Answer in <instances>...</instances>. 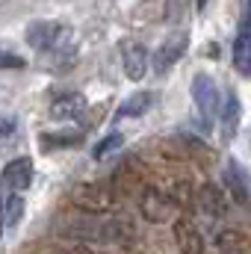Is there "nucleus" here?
Instances as JSON below:
<instances>
[{"label":"nucleus","instance_id":"8","mask_svg":"<svg viewBox=\"0 0 251 254\" xmlns=\"http://www.w3.org/2000/svg\"><path fill=\"white\" fill-rule=\"evenodd\" d=\"M175 240H178L181 254H204V237H201V231L192 222H187V219H178L175 222Z\"/></svg>","mask_w":251,"mask_h":254},{"label":"nucleus","instance_id":"19","mask_svg":"<svg viewBox=\"0 0 251 254\" xmlns=\"http://www.w3.org/2000/svg\"><path fill=\"white\" fill-rule=\"evenodd\" d=\"M80 139H83L80 133H71V136H63V133H60V136H42V142H45L48 148H57V145H77Z\"/></svg>","mask_w":251,"mask_h":254},{"label":"nucleus","instance_id":"15","mask_svg":"<svg viewBox=\"0 0 251 254\" xmlns=\"http://www.w3.org/2000/svg\"><path fill=\"white\" fill-rule=\"evenodd\" d=\"M21 219H24V195L9 192L3 198V228H18Z\"/></svg>","mask_w":251,"mask_h":254},{"label":"nucleus","instance_id":"3","mask_svg":"<svg viewBox=\"0 0 251 254\" xmlns=\"http://www.w3.org/2000/svg\"><path fill=\"white\" fill-rule=\"evenodd\" d=\"M192 101H195V107H198V116H201L204 130H210L216 113H219V92H216L213 77L198 74V77L192 80Z\"/></svg>","mask_w":251,"mask_h":254},{"label":"nucleus","instance_id":"22","mask_svg":"<svg viewBox=\"0 0 251 254\" xmlns=\"http://www.w3.org/2000/svg\"><path fill=\"white\" fill-rule=\"evenodd\" d=\"M0 240H3V201H0Z\"/></svg>","mask_w":251,"mask_h":254},{"label":"nucleus","instance_id":"7","mask_svg":"<svg viewBox=\"0 0 251 254\" xmlns=\"http://www.w3.org/2000/svg\"><path fill=\"white\" fill-rule=\"evenodd\" d=\"M3 184L12 192H24L33 184V160H30V157H18V160L6 163V169H3Z\"/></svg>","mask_w":251,"mask_h":254},{"label":"nucleus","instance_id":"20","mask_svg":"<svg viewBox=\"0 0 251 254\" xmlns=\"http://www.w3.org/2000/svg\"><path fill=\"white\" fill-rule=\"evenodd\" d=\"M15 119H9V116H0V142L3 139H9V136H15Z\"/></svg>","mask_w":251,"mask_h":254},{"label":"nucleus","instance_id":"10","mask_svg":"<svg viewBox=\"0 0 251 254\" xmlns=\"http://www.w3.org/2000/svg\"><path fill=\"white\" fill-rule=\"evenodd\" d=\"M83 113H86V98H83L80 92H68V95L57 98V101L51 104V116H54V119H63V122L80 119Z\"/></svg>","mask_w":251,"mask_h":254},{"label":"nucleus","instance_id":"18","mask_svg":"<svg viewBox=\"0 0 251 254\" xmlns=\"http://www.w3.org/2000/svg\"><path fill=\"white\" fill-rule=\"evenodd\" d=\"M122 145H125V136H122V133H110L107 139H101V142L95 145L92 154H95V160H104V157H110L113 151H119Z\"/></svg>","mask_w":251,"mask_h":254},{"label":"nucleus","instance_id":"2","mask_svg":"<svg viewBox=\"0 0 251 254\" xmlns=\"http://www.w3.org/2000/svg\"><path fill=\"white\" fill-rule=\"evenodd\" d=\"M71 204L86 213H107L116 204V190L110 184H83L71 192Z\"/></svg>","mask_w":251,"mask_h":254},{"label":"nucleus","instance_id":"23","mask_svg":"<svg viewBox=\"0 0 251 254\" xmlns=\"http://www.w3.org/2000/svg\"><path fill=\"white\" fill-rule=\"evenodd\" d=\"M207 3H210V0H198V9H204V6H207Z\"/></svg>","mask_w":251,"mask_h":254},{"label":"nucleus","instance_id":"9","mask_svg":"<svg viewBox=\"0 0 251 254\" xmlns=\"http://www.w3.org/2000/svg\"><path fill=\"white\" fill-rule=\"evenodd\" d=\"M122 51H125L122 63H125L127 80H142L145 71H148V51H145L142 45H136V42H125Z\"/></svg>","mask_w":251,"mask_h":254},{"label":"nucleus","instance_id":"17","mask_svg":"<svg viewBox=\"0 0 251 254\" xmlns=\"http://www.w3.org/2000/svg\"><path fill=\"white\" fill-rule=\"evenodd\" d=\"M219 113H222V122H225V130H228V136L237 130V122H240V104H237V95L234 92H228V98H225V107H219Z\"/></svg>","mask_w":251,"mask_h":254},{"label":"nucleus","instance_id":"21","mask_svg":"<svg viewBox=\"0 0 251 254\" xmlns=\"http://www.w3.org/2000/svg\"><path fill=\"white\" fill-rule=\"evenodd\" d=\"M0 68H24V60H21V57H15V54L0 51Z\"/></svg>","mask_w":251,"mask_h":254},{"label":"nucleus","instance_id":"11","mask_svg":"<svg viewBox=\"0 0 251 254\" xmlns=\"http://www.w3.org/2000/svg\"><path fill=\"white\" fill-rule=\"evenodd\" d=\"M234 65L240 74H249L251 71V33H249V15L243 18L240 24V33L234 39Z\"/></svg>","mask_w":251,"mask_h":254},{"label":"nucleus","instance_id":"6","mask_svg":"<svg viewBox=\"0 0 251 254\" xmlns=\"http://www.w3.org/2000/svg\"><path fill=\"white\" fill-rule=\"evenodd\" d=\"M65 27L57 21H36L27 27V45L33 51H51L60 39H63Z\"/></svg>","mask_w":251,"mask_h":254},{"label":"nucleus","instance_id":"14","mask_svg":"<svg viewBox=\"0 0 251 254\" xmlns=\"http://www.w3.org/2000/svg\"><path fill=\"white\" fill-rule=\"evenodd\" d=\"M198 201H201L204 213H210V216H225V210H228V198L222 195L219 187H213V184H204V187H201Z\"/></svg>","mask_w":251,"mask_h":254},{"label":"nucleus","instance_id":"13","mask_svg":"<svg viewBox=\"0 0 251 254\" xmlns=\"http://www.w3.org/2000/svg\"><path fill=\"white\" fill-rule=\"evenodd\" d=\"M157 104V92H136V95H130L125 104L119 107V119H136V116H145L151 107Z\"/></svg>","mask_w":251,"mask_h":254},{"label":"nucleus","instance_id":"4","mask_svg":"<svg viewBox=\"0 0 251 254\" xmlns=\"http://www.w3.org/2000/svg\"><path fill=\"white\" fill-rule=\"evenodd\" d=\"M139 210H142V216H145L148 222L157 225V222H169V219L175 216L178 204H175V198H169L166 192L148 187V190L142 192V198H139Z\"/></svg>","mask_w":251,"mask_h":254},{"label":"nucleus","instance_id":"12","mask_svg":"<svg viewBox=\"0 0 251 254\" xmlns=\"http://www.w3.org/2000/svg\"><path fill=\"white\" fill-rule=\"evenodd\" d=\"M225 187H228V195L240 204V207H246L249 204V187H246V175H243V169H240V163H228V169H225Z\"/></svg>","mask_w":251,"mask_h":254},{"label":"nucleus","instance_id":"16","mask_svg":"<svg viewBox=\"0 0 251 254\" xmlns=\"http://www.w3.org/2000/svg\"><path fill=\"white\" fill-rule=\"evenodd\" d=\"M216 246H219L222 252H231V254H246V249H249V237H246L243 231H237V228H228V231H222V234H219Z\"/></svg>","mask_w":251,"mask_h":254},{"label":"nucleus","instance_id":"1","mask_svg":"<svg viewBox=\"0 0 251 254\" xmlns=\"http://www.w3.org/2000/svg\"><path fill=\"white\" fill-rule=\"evenodd\" d=\"M63 237H74L83 243H130L133 240V228L127 219H107V222H74L60 228Z\"/></svg>","mask_w":251,"mask_h":254},{"label":"nucleus","instance_id":"5","mask_svg":"<svg viewBox=\"0 0 251 254\" xmlns=\"http://www.w3.org/2000/svg\"><path fill=\"white\" fill-rule=\"evenodd\" d=\"M187 48H189V33H184V30L172 33V36L160 45V51L154 54V74H157V77L169 74V71H172V65L187 54Z\"/></svg>","mask_w":251,"mask_h":254}]
</instances>
